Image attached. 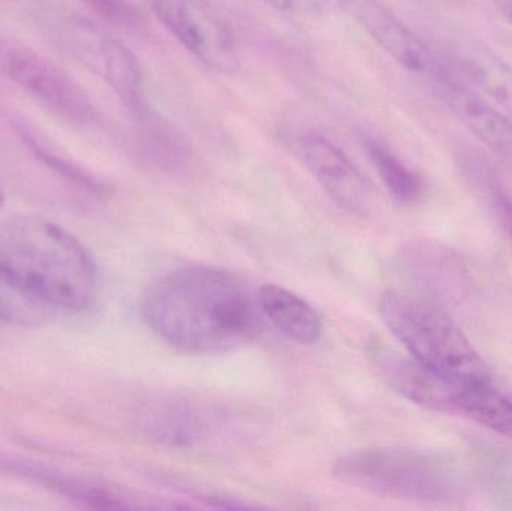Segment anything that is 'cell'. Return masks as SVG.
Here are the masks:
<instances>
[{"label":"cell","instance_id":"obj_1","mask_svg":"<svg viewBox=\"0 0 512 511\" xmlns=\"http://www.w3.org/2000/svg\"><path fill=\"white\" fill-rule=\"evenodd\" d=\"M141 314L159 339L188 354L239 350L264 327L256 291L215 266H186L159 276L144 291Z\"/></svg>","mask_w":512,"mask_h":511},{"label":"cell","instance_id":"obj_15","mask_svg":"<svg viewBox=\"0 0 512 511\" xmlns=\"http://www.w3.org/2000/svg\"><path fill=\"white\" fill-rule=\"evenodd\" d=\"M454 414L512 440V401L492 380L457 383Z\"/></svg>","mask_w":512,"mask_h":511},{"label":"cell","instance_id":"obj_4","mask_svg":"<svg viewBox=\"0 0 512 511\" xmlns=\"http://www.w3.org/2000/svg\"><path fill=\"white\" fill-rule=\"evenodd\" d=\"M382 320L409 356L456 383L492 380L489 366L456 321L435 300L391 288L379 300Z\"/></svg>","mask_w":512,"mask_h":511},{"label":"cell","instance_id":"obj_21","mask_svg":"<svg viewBox=\"0 0 512 511\" xmlns=\"http://www.w3.org/2000/svg\"><path fill=\"white\" fill-rule=\"evenodd\" d=\"M502 11L512 24V0H501Z\"/></svg>","mask_w":512,"mask_h":511},{"label":"cell","instance_id":"obj_2","mask_svg":"<svg viewBox=\"0 0 512 511\" xmlns=\"http://www.w3.org/2000/svg\"><path fill=\"white\" fill-rule=\"evenodd\" d=\"M0 284L27 305L80 312L95 299L98 272L72 234L24 216L0 225Z\"/></svg>","mask_w":512,"mask_h":511},{"label":"cell","instance_id":"obj_10","mask_svg":"<svg viewBox=\"0 0 512 511\" xmlns=\"http://www.w3.org/2000/svg\"><path fill=\"white\" fill-rule=\"evenodd\" d=\"M87 63L107 81L120 101L137 116H146V81L140 62L131 50L113 36L96 29H83Z\"/></svg>","mask_w":512,"mask_h":511},{"label":"cell","instance_id":"obj_18","mask_svg":"<svg viewBox=\"0 0 512 511\" xmlns=\"http://www.w3.org/2000/svg\"><path fill=\"white\" fill-rule=\"evenodd\" d=\"M99 17L123 29H132L140 23L135 9L126 0H81Z\"/></svg>","mask_w":512,"mask_h":511},{"label":"cell","instance_id":"obj_20","mask_svg":"<svg viewBox=\"0 0 512 511\" xmlns=\"http://www.w3.org/2000/svg\"><path fill=\"white\" fill-rule=\"evenodd\" d=\"M496 212H498L499 221L504 227L505 233L512 240V197L504 192L496 194Z\"/></svg>","mask_w":512,"mask_h":511},{"label":"cell","instance_id":"obj_9","mask_svg":"<svg viewBox=\"0 0 512 511\" xmlns=\"http://www.w3.org/2000/svg\"><path fill=\"white\" fill-rule=\"evenodd\" d=\"M372 359L385 383L403 398L427 410L454 416L456 381L447 380L409 354L402 356L390 348H375Z\"/></svg>","mask_w":512,"mask_h":511},{"label":"cell","instance_id":"obj_13","mask_svg":"<svg viewBox=\"0 0 512 511\" xmlns=\"http://www.w3.org/2000/svg\"><path fill=\"white\" fill-rule=\"evenodd\" d=\"M256 300L264 320L289 341L313 345L321 339V315L303 297L279 285L265 284L256 291Z\"/></svg>","mask_w":512,"mask_h":511},{"label":"cell","instance_id":"obj_16","mask_svg":"<svg viewBox=\"0 0 512 511\" xmlns=\"http://www.w3.org/2000/svg\"><path fill=\"white\" fill-rule=\"evenodd\" d=\"M370 161L394 200L403 204L415 203L423 192V183L415 171H412L390 147L370 140L367 143Z\"/></svg>","mask_w":512,"mask_h":511},{"label":"cell","instance_id":"obj_17","mask_svg":"<svg viewBox=\"0 0 512 511\" xmlns=\"http://www.w3.org/2000/svg\"><path fill=\"white\" fill-rule=\"evenodd\" d=\"M18 134L23 138L24 143L27 144L30 150L41 159L45 165L56 170L57 173L62 176L68 177L74 183L83 186V188L89 189L92 192H104V183L99 182L95 176L87 173L83 168L78 167L74 162L66 159L65 156L57 153L56 150L51 149L50 144L45 143L44 138L39 137L38 132L33 131L29 126H24L23 122L18 123L17 126Z\"/></svg>","mask_w":512,"mask_h":511},{"label":"cell","instance_id":"obj_14","mask_svg":"<svg viewBox=\"0 0 512 511\" xmlns=\"http://www.w3.org/2000/svg\"><path fill=\"white\" fill-rule=\"evenodd\" d=\"M450 60L460 74L512 114V66L492 48L463 38L451 45Z\"/></svg>","mask_w":512,"mask_h":511},{"label":"cell","instance_id":"obj_6","mask_svg":"<svg viewBox=\"0 0 512 511\" xmlns=\"http://www.w3.org/2000/svg\"><path fill=\"white\" fill-rule=\"evenodd\" d=\"M0 71L65 122L84 126L95 119V108L86 92L32 48L0 41Z\"/></svg>","mask_w":512,"mask_h":511},{"label":"cell","instance_id":"obj_22","mask_svg":"<svg viewBox=\"0 0 512 511\" xmlns=\"http://www.w3.org/2000/svg\"><path fill=\"white\" fill-rule=\"evenodd\" d=\"M2 203H3V194H2V189H0V206H2Z\"/></svg>","mask_w":512,"mask_h":511},{"label":"cell","instance_id":"obj_8","mask_svg":"<svg viewBox=\"0 0 512 511\" xmlns=\"http://www.w3.org/2000/svg\"><path fill=\"white\" fill-rule=\"evenodd\" d=\"M355 15L363 24L364 29L384 48L397 63L414 72L423 75L433 83L450 68L432 48L412 32L402 20L385 6L375 0H352Z\"/></svg>","mask_w":512,"mask_h":511},{"label":"cell","instance_id":"obj_19","mask_svg":"<svg viewBox=\"0 0 512 511\" xmlns=\"http://www.w3.org/2000/svg\"><path fill=\"white\" fill-rule=\"evenodd\" d=\"M264 2L276 8L277 11L301 18L315 17L321 14L327 5V0H264Z\"/></svg>","mask_w":512,"mask_h":511},{"label":"cell","instance_id":"obj_7","mask_svg":"<svg viewBox=\"0 0 512 511\" xmlns=\"http://www.w3.org/2000/svg\"><path fill=\"white\" fill-rule=\"evenodd\" d=\"M295 155L340 207L357 215L369 212L367 180L336 144L319 134H304L295 141Z\"/></svg>","mask_w":512,"mask_h":511},{"label":"cell","instance_id":"obj_11","mask_svg":"<svg viewBox=\"0 0 512 511\" xmlns=\"http://www.w3.org/2000/svg\"><path fill=\"white\" fill-rule=\"evenodd\" d=\"M140 425L150 440L170 447L200 444L212 432L213 416L198 402L158 396L140 416Z\"/></svg>","mask_w":512,"mask_h":511},{"label":"cell","instance_id":"obj_5","mask_svg":"<svg viewBox=\"0 0 512 511\" xmlns=\"http://www.w3.org/2000/svg\"><path fill=\"white\" fill-rule=\"evenodd\" d=\"M159 23L203 65L218 74L239 71L236 33L209 0H144Z\"/></svg>","mask_w":512,"mask_h":511},{"label":"cell","instance_id":"obj_3","mask_svg":"<svg viewBox=\"0 0 512 511\" xmlns=\"http://www.w3.org/2000/svg\"><path fill=\"white\" fill-rule=\"evenodd\" d=\"M337 480L355 489L421 504H454L466 495L462 470L445 456L403 447H373L337 459Z\"/></svg>","mask_w":512,"mask_h":511},{"label":"cell","instance_id":"obj_12","mask_svg":"<svg viewBox=\"0 0 512 511\" xmlns=\"http://www.w3.org/2000/svg\"><path fill=\"white\" fill-rule=\"evenodd\" d=\"M432 86L484 144L496 152L512 155V120L507 114L496 110L474 90L466 87L451 69Z\"/></svg>","mask_w":512,"mask_h":511}]
</instances>
